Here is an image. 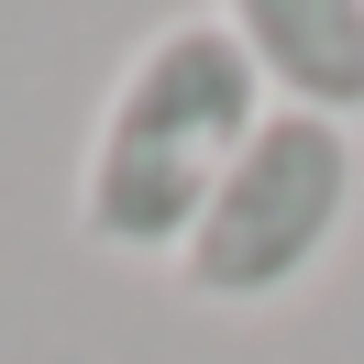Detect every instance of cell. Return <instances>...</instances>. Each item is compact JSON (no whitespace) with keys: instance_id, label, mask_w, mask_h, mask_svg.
<instances>
[{"instance_id":"obj_1","label":"cell","mask_w":364,"mask_h":364,"mask_svg":"<svg viewBox=\"0 0 364 364\" xmlns=\"http://www.w3.org/2000/svg\"><path fill=\"white\" fill-rule=\"evenodd\" d=\"M265 77L221 23H166L122 67V89L89 122V166H77V232L100 254H166L177 265L188 221L210 210L221 166L265 133Z\"/></svg>"},{"instance_id":"obj_3","label":"cell","mask_w":364,"mask_h":364,"mask_svg":"<svg viewBox=\"0 0 364 364\" xmlns=\"http://www.w3.org/2000/svg\"><path fill=\"white\" fill-rule=\"evenodd\" d=\"M210 23L254 55L276 111H320V122L364 111V0H221Z\"/></svg>"},{"instance_id":"obj_2","label":"cell","mask_w":364,"mask_h":364,"mask_svg":"<svg viewBox=\"0 0 364 364\" xmlns=\"http://www.w3.org/2000/svg\"><path fill=\"white\" fill-rule=\"evenodd\" d=\"M353 122H320V111H265V133L221 166L210 210L188 221L177 243V287L199 309H276L287 287H309L320 254L342 243L353 221Z\"/></svg>"}]
</instances>
